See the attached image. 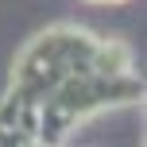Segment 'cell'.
<instances>
[{
	"label": "cell",
	"instance_id": "cell-1",
	"mask_svg": "<svg viewBox=\"0 0 147 147\" xmlns=\"http://www.w3.org/2000/svg\"><path fill=\"white\" fill-rule=\"evenodd\" d=\"M93 4H120V0H93Z\"/></svg>",
	"mask_w": 147,
	"mask_h": 147
}]
</instances>
